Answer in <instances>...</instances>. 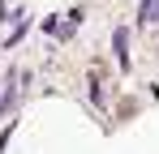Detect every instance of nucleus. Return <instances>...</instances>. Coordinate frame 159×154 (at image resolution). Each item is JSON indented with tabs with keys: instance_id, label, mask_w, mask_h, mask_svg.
Listing matches in <instances>:
<instances>
[{
	"instance_id": "nucleus-1",
	"label": "nucleus",
	"mask_w": 159,
	"mask_h": 154,
	"mask_svg": "<svg viewBox=\"0 0 159 154\" xmlns=\"http://www.w3.org/2000/svg\"><path fill=\"white\" fill-rule=\"evenodd\" d=\"M112 56H116V64H120V73H125V69H129V30H125V26L112 30Z\"/></svg>"
},
{
	"instance_id": "nucleus-4",
	"label": "nucleus",
	"mask_w": 159,
	"mask_h": 154,
	"mask_svg": "<svg viewBox=\"0 0 159 154\" xmlns=\"http://www.w3.org/2000/svg\"><path fill=\"white\" fill-rule=\"evenodd\" d=\"M90 103H95V107H107V94H103V77H99V73H90Z\"/></svg>"
},
{
	"instance_id": "nucleus-5",
	"label": "nucleus",
	"mask_w": 159,
	"mask_h": 154,
	"mask_svg": "<svg viewBox=\"0 0 159 154\" xmlns=\"http://www.w3.org/2000/svg\"><path fill=\"white\" fill-rule=\"evenodd\" d=\"M26 26H30V17L22 13V17H17V26H13V34L4 39V51H9V47H17V43H22V34H26Z\"/></svg>"
},
{
	"instance_id": "nucleus-2",
	"label": "nucleus",
	"mask_w": 159,
	"mask_h": 154,
	"mask_svg": "<svg viewBox=\"0 0 159 154\" xmlns=\"http://www.w3.org/2000/svg\"><path fill=\"white\" fill-rule=\"evenodd\" d=\"M159 22V0H142L138 4V26H155Z\"/></svg>"
},
{
	"instance_id": "nucleus-3",
	"label": "nucleus",
	"mask_w": 159,
	"mask_h": 154,
	"mask_svg": "<svg viewBox=\"0 0 159 154\" xmlns=\"http://www.w3.org/2000/svg\"><path fill=\"white\" fill-rule=\"evenodd\" d=\"M82 17H86V9H73V13H65V26H60L56 34H60V39H69V34L82 26Z\"/></svg>"
}]
</instances>
